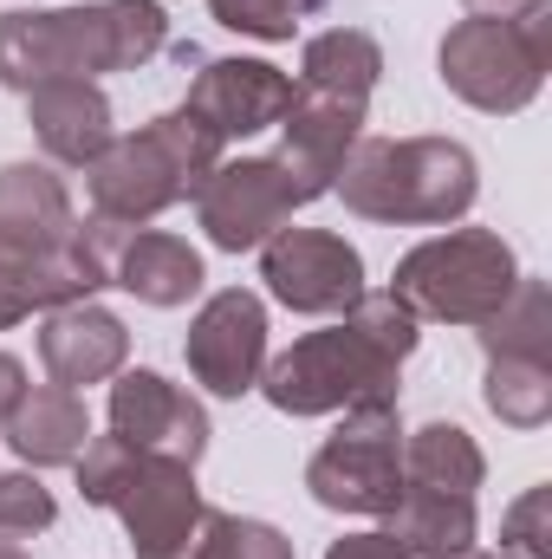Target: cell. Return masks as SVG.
I'll use <instances>...</instances> for the list:
<instances>
[{
	"label": "cell",
	"mask_w": 552,
	"mask_h": 559,
	"mask_svg": "<svg viewBox=\"0 0 552 559\" xmlns=\"http://www.w3.org/2000/svg\"><path fill=\"white\" fill-rule=\"evenodd\" d=\"M422 345V325L391 293H358L325 332L292 338L261 371V397L279 417H338L404 397V358Z\"/></svg>",
	"instance_id": "1"
},
{
	"label": "cell",
	"mask_w": 552,
	"mask_h": 559,
	"mask_svg": "<svg viewBox=\"0 0 552 559\" xmlns=\"http://www.w3.org/2000/svg\"><path fill=\"white\" fill-rule=\"evenodd\" d=\"M163 46H169V13L156 0L13 7V13H0V85L33 92L46 79L143 72Z\"/></svg>",
	"instance_id": "2"
},
{
	"label": "cell",
	"mask_w": 552,
	"mask_h": 559,
	"mask_svg": "<svg viewBox=\"0 0 552 559\" xmlns=\"http://www.w3.org/2000/svg\"><path fill=\"white\" fill-rule=\"evenodd\" d=\"M332 195L358 222L384 228H448L481 195V163L455 138H358Z\"/></svg>",
	"instance_id": "3"
},
{
	"label": "cell",
	"mask_w": 552,
	"mask_h": 559,
	"mask_svg": "<svg viewBox=\"0 0 552 559\" xmlns=\"http://www.w3.org/2000/svg\"><path fill=\"white\" fill-rule=\"evenodd\" d=\"M221 156H228V143L215 138L195 111H163V118H149L137 131L111 138L98 163H85L92 215L124 222V228H149L176 202H195V189L215 176Z\"/></svg>",
	"instance_id": "4"
},
{
	"label": "cell",
	"mask_w": 552,
	"mask_h": 559,
	"mask_svg": "<svg viewBox=\"0 0 552 559\" xmlns=\"http://www.w3.org/2000/svg\"><path fill=\"white\" fill-rule=\"evenodd\" d=\"M552 72V0H527L520 13H468L435 46V79L448 98L488 118H514L540 98Z\"/></svg>",
	"instance_id": "5"
},
{
	"label": "cell",
	"mask_w": 552,
	"mask_h": 559,
	"mask_svg": "<svg viewBox=\"0 0 552 559\" xmlns=\"http://www.w3.org/2000/svg\"><path fill=\"white\" fill-rule=\"evenodd\" d=\"M520 286V254L494 228H448L416 241L391 274V299L410 312L416 325H488L507 293Z\"/></svg>",
	"instance_id": "6"
},
{
	"label": "cell",
	"mask_w": 552,
	"mask_h": 559,
	"mask_svg": "<svg viewBox=\"0 0 552 559\" xmlns=\"http://www.w3.org/2000/svg\"><path fill=\"white\" fill-rule=\"evenodd\" d=\"M305 495L332 514L384 521L404 495V411L397 404L345 411V423L305 462Z\"/></svg>",
	"instance_id": "7"
},
{
	"label": "cell",
	"mask_w": 552,
	"mask_h": 559,
	"mask_svg": "<svg viewBox=\"0 0 552 559\" xmlns=\"http://www.w3.org/2000/svg\"><path fill=\"white\" fill-rule=\"evenodd\" d=\"M292 209H305V195L292 189V176L274 156H221L215 176L195 189V222L208 235V248L221 254H248L267 235L292 222Z\"/></svg>",
	"instance_id": "8"
},
{
	"label": "cell",
	"mask_w": 552,
	"mask_h": 559,
	"mask_svg": "<svg viewBox=\"0 0 552 559\" xmlns=\"http://www.w3.org/2000/svg\"><path fill=\"white\" fill-rule=\"evenodd\" d=\"M189 378L208 397H248L261 391L267 371V299L254 286H221L195 306L189 338H182Z\"/></svg>",
	"instance_id": "9"
},
{
	"label": "cell",
	"mask_w": 552,
	"mask_h": 559,
	"mask_svg": "<svg viewBox=\"0 0 552 559\" xmlns=\"http://www.w3.org/2000/svg\"><path fill=\"white\" fill-rule=\"evenodd\" d=\"M261 280L286 312H305V319H338L364 286V254L332 235V228H279L261 241Z\"/></svg>",
	"instance_id": "10"
},
{
	"label": "cell",
	"mask_w": 552,
	"mask_h": 559,
	"mask_svg": "<svg viewBox=\"0 0 552 559\" xmlns=\"http://www.w3.org/2000/svg\"><path fill=\"white\" fill-rule=\"evenodd\" d=\"M202 488H195V468L176 462V455H149L143 449L131 481L111 495V514L124 521L137 559H182V547L195 540V521H202Z\"/></svg>",
	"instance_id": "11"
},
{
	"label": "cell",
	"mask_w": 552,
	"mask_h": 559,
	"mask_svg": "<svg viewBox=\"0 0 552 559\" xmlns=\"http://www.w3.org/2000/svg\"><path fill=\"white\" fill-rule=\"evenodd\" d=\"M111 436H124L131 449H149V455H176V462H202L208 455V411L202 397H189L182 384H169L163 371H118L111 384Z\"/></svg>",
	"instance_id": "12"
},
{
	"label": "cell",
	"mask_w": 552,
	"mask_h": 559,
	"mask_svg": "<svg viewBox=\"0 0 552 559\" xmlns=\"http://www.w3.org/2000/svg\"><path fill=\"white\" fill-rule=\"evenodd\" d=\"M292 72H279L274 59H202V72L189 79L182 111H195L221 143L261 138L274 131L292 105Z\"/></svg>",
	"instance_id": "13"
},
{
	"label": "cell",
	"mask_w": 552,
	"mask_h": 559,
	"mask_svg": "<svg viewBox=\"0 0 552 559\" xmlns=\"http://www.w3.org/2000/svg\"><path fill=\"white\" fill-rule=\"evenodd\" d=\"M274 131H279L274 163L292 176V189H299L305 202H319V195H332V182H338L351 143L364 138V105L332 98V92H305V85H299Z\"/></svg>",
	"instance_id": "14"
},
{
	"label": "cell",
	"mask_w": 552,
	"mask_h": 559,
	"mask_svg": "<svg viewBox=\"0 0 552 559\" xmlns=\"http://www.w3.org/2000/svg\"><path fill=\"white\" fill-rule=\"evenodd\" d=\"M39 365L52 384L85 391V384H111L131 365V325L92 299L39 312Z\"/></svg>",
	"instance_id": "15"
},
{
	"label": "cell",
	"mask_w": 552,
	"mask_h": 559,
	"mask_svg": "<svg viewBox=\"0 0 552 559\" xmlns=\"http://www.w3.org/2000/svg\"><path fill=\"white\" fill-rule=\"evenodd\" d=\"M79 235L72 189L52 163H0V254L46 261Z\"/></svg>",
	"instance_id": "16"
},
{
	"label": "cell",
	"mask_w": 552,
	"mask_h": 559,
	"mask_svg": "<svg viewBox=\"0 0 552 559\" xmlns=\"http://www.w3.org/2000/svg\"><path fill=\"white\" fill-rule=\"evenodd\" d=\"M26 124H33V143L46 150L52 169H85L118 138L111 131V98H105L98 79H46V85H33L26 92Z\"/></svg>",
	"instance_id": "17"
},
{
	"label": "cell",
	"mask_w": 552,
	"mask_h": 559,
	"mask_svg": "<svg viewBox=\"0 0 552 559\" xmlns=\"http://www.w3.org/2000/svg\"><path fill=\"white\" fill-rule=\"evenodd\" d=\"M0 442L39 475V468H72L79 449L92 442V411L79 391L65 384H26V397L13 404V417L0 423Z\"/></svg>",
	"instance_id": "18"
},
{
	"label": "cell",
	"mask_w": 552,
	"mask_h": 559,
	"mask_svg": "<svg viewBox=\"0 0 552 559\" xmlns=\"http://www.w3.org/2000/svg\"><path fill=\"white\" fill-rule=\"evenodd\" d=\"M202 254L169 235V228H131L118 241V261H111V286H124L137 306H156V312H176L202 293Z\"/></svg>",
	"instance_id": "19"
},
{
	"label": "cell",
	"mask_w": 552,
	"mask_h": 559,
	"mask_svg": "<svg viewBox=\"0 0 552 559\" xmlns=\"http://www.w3.org/2000/svg\"><path fill=\"white\" fill-rule=\"evenodd\" d=\"M384 534L404 547V559H455L481 540V514L468 495H435V488H404L397 508L384 514Z\"/></svg>",
	"instance_id": "20"
},
{
	"label": "cell",
	"mask_w": 552,
	"mask_h": 559,
	"mask_svg": "<svg viewBox=\"0 0 552 559\" xmlns=\"http://www.w3.org/2000/svg\"><path fill=\"white\" fill-rule=\"evenodd\" d=\"M377 79H384V46H377V33H364V26H325V33H312L305 52H299V85H305V92H332V98L371 105Z\"/></svg>",
	"instance_id": "21"
},
{
	"label": "cell",
	"mask_w": 552,
	"mask_h": 559,
	"mask_svg": "<svg viewBox=\"0 0 552 559\" xmlns=\"http://www.w3.org/2000/svg\"><path fill=\"white\" fill-rule=\"evenodd\" d=\"M488 481V455L461 423L435 417L422 429H404V488H435V495H468Z\"/></svg>",
	"instance_id": "22"
},
{
	"label": "cell",
	"mask_w": 552,
	"mask_h": 559,
	"mask_svg": "<svg viewBox=\"0 0 552 559\" xmlns=\"http://www.w3.org/2000/svg\"><path fill=\"white\" fill-rule=\"evenodd\" d=\"M481 404L507 429H540L552 417V358L547 352H494Z\"/></svg>",
	"instance_id": "23"
},
{
	"label": "cell",
	"mask_w": 552,
	"mask_h": 559,
	"mask_svg": "<svg viewBox=\"0 0 552 559\" xmlns=\"http://www.w3.org/2000/svg\"><path fill=\"white\" fill-rule=\"evenodd\" d=\"M475 338H481L488 358L494 352H547L552 358V286L540 274H520V286L507 293V306L488 325H475Z\"/></svg>",
	"instance_id": "24"
},
{
	"label": "cell",
	"mask_w": 552,
	"mask_h": 559,
	"mask_svg": "<svg viewBox=\"0 0 552 559\" xmlns=\"http://www.w3.org/2000/svg\"><path fill=\"white\" fill-rule=\"evenodd\" d=\"M182 559H299V554L267 521H248V514H228V508H202L195 540L182 547Z\"/></svg>",
	"instance_id": "25"
},
{
	"label": "cell",
	"mask_w": 552,
	"mask_h": 559,
	"mask_svg": "<svg viewBox=\"0 0 552 559\" xmlns=\"http://www.w3.org/2000/svg\"><path fill=\"white\" fill-rule=\"evenodd\" d=\"M208 13H215V26H228V33H241V39H292L312 13H325V0H208Z\"/></svg>",
	"instance_id": "26"
},
{
	"label": "cell",
	"mask_w": 552,
	"mask_h": 559,
	"mask_svg": "<svg viewBox=\"0 0 552 559\" xmlns=\"http://www.w3.org/2000/svg\"><path fill=\"white\" fill-rule=\"evenodd\" d=\"M52 521H59L52 488H46L33 468H7V475H0V534H7V540H26V534H46Z\"/></svg>",
	"instance_id": "27"
},
{
	"label": "cell",
	"mask_w": 552,
	"mask_h": 559,
	"mask_svg": "<svg viewBox=\"0 0 552 559\" xmlns=\"http://www.w3.org/2000/svg\"><path fill=\"white\" fill-rule=\"evenodd\" d=\"M501 559H552V488H527L501 514Z\"/></svg>",
	"instance_id": "28"
},
{
	"label": "cell",
	"mask_w": 552,
	"mask_h": 559,
	"mask_svg": "<svg viewBox=\"0 0 552 559\" xmlns=\"http://www.w3.org/2000/svg\"><path fill=\"white\" fill-rule=\"evenodd\" d=\"M325 559H404V547L377 527V534H345V540H332Z\"/></svg>",
	"instance_id": "29"
},
{
	"label": "cell",
	"mask_w": 552,
	"mask_h": 559,
	"mask_svg": "<svg viewBox=\"0 0 552 559\" xmlns=\"http://www.w3.org/2000/svg\"><path fill=\"white\" fill-rule=\"evenodd\" d=\"M20 397H26V365H20L13 352H0V423L13 417Z\"/></svg>",
	"instance_id": "30"
},
{
	"label": "cell",
	"mask_w": 552,
	"mask_h": 559,
	"mask_svg": "<svg viewBox=\"0 0 552 559\" xmlns=\"http://www.w3.org/2000/svg\"><path fill=\"white\" fill-rule=\"evenodd\" d=\"M461 7H468V13H520L527 0H461Z\"/></svg>",
	"instance_id": "31"
},
{
	"label": "cell",
	"mask_w": 552,
	"mask_h": 559,
	"mask_svg": "<svg viewBox=\"0 0 552 559\" xmlns=\"http://www.w3.org/2000/svg\"><path fill=\"white\" fill-rule=\"evenodd\" d=\"M0 559H33V554H26L20 540H7V534H0Z\"/></svg>",
	"instance_id": "32"
},
{
	"label": "cell",
	"mask_w": 552,
	"mask_h": 559,
	"mask_svg": "<svg viewBox=\"0 0 552 559\" xmlns=\"http://www.w3.org/2000/svg\"><path fill=\"white\" fill-rule=\"evenodd\" d=\"M455 559H501V554H481V547H468V554H455Z\"/></svg>",
	"instance_id": "33"
}]
</instances>
